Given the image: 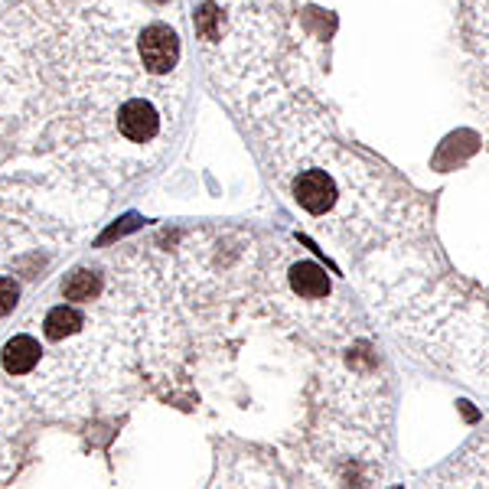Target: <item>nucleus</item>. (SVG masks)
Here are the masks:
<instances>
[{"mask_svg":"<svg viewBox=\"0 0 489 489\" xmlns=\"http://www.w3.org/2000/svg\"><path fill=\"white\" fill-rule=\"evenodd\" d=\"M138 59L147 75L154 79H170L180 69L183 46L177 27L167 20H150L138 30Z\"/></svg>","mask_w":489,"mask_h":489,"instance_id":"f257e3e1","label":"nucleus"},{"mask_svg":"<svg viewBox=\"0 0 489 489\" xmlns=\"http://www.w3.org/2000/svg\"><path fill=\"white\" fill-rule=\"evenodd\" d=\"M43 359V340L30 336V333H17L11 340L4 343L0 350V366L11 379H27Z\"/></svg>","mask_w":489,"mask_h":489,"instance_id":"f03ea898","label":"nucleus"},{"mask_svg":"<svg viewBox=\"0 0 489 489\" xmlns=\"http://www.w3.org/2000/svg\"><path fill=\"white\" fill-rule=\"evenodd\" d=\"M17 300H20V280L11 278V274H0V317L13 313Z\"/></svg>","mask_w":489,"mask_h":489,"instance_id":"7ed1b4c3","label":"nucleus"}]
</instances>
